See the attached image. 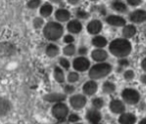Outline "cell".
Wrapping results in <instances>:
<instances>
[{
    "instance_id": "obj_1",
    "label": "cell",
    "mask_w": 146,
    "mask_h": 124,
    "mask_svg": "<svg viewBox=\"0 0 146 124\" xmlns=\"http://www.w3.org/2000/svg\"><path fill=\"white\" fill-rule=\"evenodd\" d=\"M132 50L130 41L126 38H116L109 44V51L112 55L118 58H126Z\"/></svg>"
},
{
    "instance_id": "obj_2",
    "label": "cell",
    "mask_w": 146,
    "mask_h": 124,
    "mask_svg": "<svg viewBox=\"0 0 146 124\" xmlns=\"http://www.w3.org/2000/svg\"><path fill=\"white\" fill-rule=\"evenodd\" d=\"M43 35L49 41H57L63 36L64 27L58 21H49L43 27Z\"/></svg>"
},
{
    "instance_id": "obj_3",
    "label": "cell",
    "mask_w": 146,
    "mask_h": 124,
    "mask_svg": "<svg viewBox=\"0 0 146 124\" xmlns=\"http://www.w3.org/2000/svg\"><path fill=\"white\" fill-rule=\"evenodd\" d=\"M111 64L107 63V62H100V63H96L90 67V69L88 70V76L92 80H99L108 76L111 73Z\"/></svg>"
},
{
    "instance_id": "obj_4",
    "label": "cell",
    "mask_w": 146,
    "mask_h": 124,
    "mask_svg": "<svg viewBox=\"0 0 146 124\" xmlns=\"http://www.w3.org/2000/svg\"><path fill=\"white\" fill-rule=\"evenodd\" d=\"M51 113H52L53 117L56 120L60 122H63L69 115V109L68 106L63 102H59V103H55L52 106L51 109Z\"/></svg>"
},
{
    "instance_id": "obj_5",
    "label": "cell",
    "mask_w": 146,
    "mask_h": 124,
    "mask_svg": "<svg viewBox=\"0 0 146 124\" xmlns=\"http://www.w3.org/2000/svg\"><path fill=\"white\" fill-rule=\"evenodd\" d=\"M121 97L125 103L134 105V104H137L139 102L140 94L137 90L133 89V88H125L122 90Z\"/></svg>"
},
{
    "instance_id": "obj_6",
    "label": "cell",
    "mask_w": 146,
    "mask_h": 124,
    "mask_svg": "<svg viewBox=\"0 0 146 124\" xmlns=\"http://www.w3.org/2000/svg\"><path fill=\"white\" fill-rule=\"evenodd\" d=\"M72 67L77 72H85L90 69V61L85 56H78L72 61Z\"/></svg>"
},
{
    "instance_id": "obj_7",
    "label": "cell",
    "mask_w": 146,
    "mask_h": 124,
    "mask_svg": "<svg viewBox=\"0 0 146 124\" xmlns=\"http://www.w3.org/2000/svg\"><path fill=\"white\" fill-rule=\"evenodd\" d=\"M69 103L73 109L80 110L85 107L86 103H87V98L83 94H74L69 98Z\"/></svg>"
},
{
    "instance_id": "obj_8",
    "label": "cell",
    "mask_w": 146,
    "mask_h": 124,
    "mask_svg": "<svg viewBox=\"0 0 146 124\" xmlns=\"http://www.w3.org/2000/svg\"><path fill=\"white\" fill-rule=\"evenodd\" d=\"M98 90V84L95 80H88L82 86V91H83L84 95L87 96H92L97 92Z\"/></svg>"
},
{
    "instance_id": "obj_9",
    "label": "cell",
    "mask_w": 146,
    "mask_h": 124,
    "mask_svg": "<svg viewBox=\"0 0 146 124\" xmlns=\"http://www.w3.org/2000/svg\"><path fill=\"white\" fill-rule=\"evenodd\" d=\"M103 28V24L98 19H93L87 24V32L91 35H98Z\"/></svg>"
},
{
    "instance_id": "obj_10",
    "label": "cell",
    "mask_w": 146,
    "mask_h": 124,
    "mask_svg": "<svg viewBox=\"0 0 146 124\" xmlns=\"http://www.w3.org/2000/svg\"><path fill=\"white\" fill-rule=\"evenodd\" d=\"M91 58L95 62H105L108 58V53L103 48H95L91 51Z\"/></svg>"
},
{
    "instance_id": "obj_11",
    "label": "cell",
    "mask_w": 146,
    "mask_h": 124,
    "mask_svg": "<svg viewBox=\"0 0 146 124\" xmlns=\"http://www.w3.org/2000/svg\"><path fill=\"white\" fill-rule=\"evenodd\" d=\"M83 29V25L78 19H72L67 23V30L70 34H79Z\"/></svg>"
},
{
    "instance_id": "obj_12",
    "label": "cell",
    "mask_w": 146,
    "mask_h": 124,
    "mask_svg": "<svg viewBox=\"0 0 146 124\" xmlns=\"http://www.w3.org/2000/svg\"><path fill=\"white\" fill-rule=\"evenodd\" d=\"M86 119L88 122H90L91 124H97L100 122V120L102 119V115L100 113L99 110L95 109V108H91V109H88L86 112L85 115Z\"/></svg>"
},
{
    "instance_id": "obj_13",
    "label": "cell",
    "mask_w": 146,
    "mask_h": 124,
    "mask_svg": "<svg viewBox=\"0 0 146 124\" xmlns=\"http://www.w3.org/2000/svg\"><path fill=\"white\" fill-rule=\"evenodd\" d=\"M105 21L110 26L114 27H124L126 25V20L119 15H108Z\"/></svg>"
},
{
    "instance_id": "obj_14",
    "label": "cell",
    "mask_w": 146,
    "mask_h": 124,
    "mask_svg": "<svg viewBox=\"0 0 146 124\" xmlns=\"http://www.w3.org/2000/svg\"><path fill=\"white\" fill-rule=\"evenodd\" d=\"M109 109L114 114H122L125 111V105L121 100L113 99L109 103Z\"/></svg>"
},
{
    "instance_id": "obj_15",
    "label": "cell",
    "mask_w": 146,
    "mask_h": 124,
    "mask_svg": "<svg viewBox=\"0 0 146 124\" xmlns=\"http://www.w3.org/2000/svg\"><path fill=\"white\" fill-rule=\"evenodd\" d=\"M129 20L133 23H142L146 21V11L142 9L134 10L129 14Z\"/></svg>"
},
{
    "instance_id": "obj_16",
    "label": "cell",
    "mask_w": 146,
    "mask_h": 124,
    "mask_svg": "<svg viewBox=\"0 0 146 124\" xmlns=\"http://www.w3.org/2000/svg\"><path fill=\"white\" fill-rule=\"evenodd\" d=\"M55 19H56L58 22H67V21L70 20L71 18V13L68 9L66 8H58L54 13Z\"/></svg>"
},
{
    "instance_id": "obj_17",
    "label": "cell",
    "mask_w": 146,
    "mask_h": 124,
    "mask_svg": "<svg viewBox=\"0 0 146 124\" xmlns=\"http://www.w3.org/2000/svg\"><path fill=\"white\" fill-rule=\"evenodd\" d=\"M66 99V94L65 93H48L44 96V100L51 103H59L63 102Z\"/></svg>"
},
{
    "instance_id": "obj_18",
    "label": "cell",
    "mask_w": 146,
    "mask_h": 124,
    "mask_svg": "<svg viewBox=\"0 0 146 124\" xmlns=\"http://www.w3.org/2000/svg\"><path fill=\"white\" fill-rule=\"evenodd\" d=\"M120 124H134L136 122V116L132 113H122L118 118Z\"/></svg>"
},
{
    "instance_id": "obj_19",
    "label": "cell",
    "mask_w": 146,
    "mask_h": 124,
    "mask_svg": "<svg viewBox=\"0 0 146 124\" xmlns=\"http://www.w3.org/2000/svg\"><path fill=\"white\" fill-rule=\"evenodd\" d=\"M91 43L96 48H104L107 45V39L102 35H95L91 39Z\"/></svg>"
},
{
    "instance_id": "obj_20",
    "label": "cell",
    "mask_w": 146,
    "mask_h": 124,
    "mask_svg": "<svg viewBox=\"0 0 146 124\" xmlns=\"http://www.w3.org/2000/svg\"><path fill=\"white\" fill-rule=\"evenodd\" d=\"M39 13L43 18H47V17L51 16V14L53 13V6L52 4L48 2H45L41 5L40 9H39Z\"/></svg>"
},
{
    "instance_id": "obj_21",
    "label": "cell",
    "mask_w": 146,
    "mask_h": 124,
    "mask_svg": "<svg viewBox=\"0 0 146 124\" xmlns=\"http://www.w3.org/2000/svg\"><path fill=\"white\" fill-rule=\"evenodd\" d=\"M136 32H137V29L132 24L125 25V26L123 27V29H122V35H123V37L126 39L133 37L134 35L136 34Z\"/></svg>"
},
{
    "instance_id": "obj_22",
    "label": "cell",
    "mask_w": 146,
    "mask_h": 124,
    "mask_svg": "<svg viewBox=\"0 0 146 124\" xmlns=\"http://www.w3.org/2000/svg\"><path fill=\"white\" fill-rule=\"evenodd\" d=\"M111 8L113 9V10H115L116 12L124 13L127 11L128 7L125 3L122 2L121 0H114L113 2L111 3Z\"/></svg>"
},
{
    "instance_id": "obj_23",
    "label": "cell",
    "mask_w": 146,
    "mask_h": 124,
    "mask_svg": "<svg viewBox=\"0 0 146 124\" xmlns=\"http://www.w3.org/2000/svg\"><path fill=\"white\" fill-rule=\"evenodd\" d=\"M45 53L50 58H54V57H56L59 54V47L56 44H54V43H50V44H48L46 46Z\"/></svg>"
},
{
    "instance_id": "obj_24",
    "label": "cell",
    "mask_w": 146,
    "mask_h": 124,
    "mask_svg": "<svg viewBox=\"0 0 146 124\" xmlns=\"http://www.w3.org/2000/svg\"><path fill=\"white\" fill-rule=\"evenodd\" d=\"M10 102L4 98H0V117L4 116L10 111Z\"/></svg>"
},
{
    "instance_id": "obj_25",
    "label": "cell",
    "mask_w": 146,
    "mask_h": 124,
    "mask_svg": "<svg viewBox=\"0 0 146 124\" xmlns=\"http://www.w3.org/2000/svg\"><path fill=\"white\" fill-rule=\"evenodd\" d=\"M53 76H54V79L58 83H63L65 81V75L64 71L60 66H56L53 70Z\"/></svg>"
},
{
    "instance_id": "obj_26",
    "label": "cell",
    "mask_w": 146,
    "mask_h": 124,
    "mask_svg": "<svg viewBox=\"0 0 146 124\" xmlns=\"http://www.w3.org/2000/svg\"><path fill=\"white\" fill-rule=\"evenodd\" d=\"M116 90V85L111 81H105L102 85V92L106 94H111Z\"/></svg>"
},
{
    "instance_id": "obj_27",
    "label": "cell",
    "mask_w": 146,
    "mask_h": 124,
    "mask_svg": "<svg viewBox=\"0 0 146 124\" xmlns=\"http://www.w3.org/2000/svg\"><path fill=\"white\" fill-rule=\"evenodd\" d=\"M76 53V46L74 44H67L63 48V54L65 56H73Z\"/></svg>"
},
{
    "instance_id": "obj_28",
    "label": "cell",
    "mask_w": 146,
    "mask_h": 124,
    "mask_svg": "<svg viewBox=\"0 0 146 124\" xmlns=\"http://www.w3.org/2000/svg\"><path fill=\"white\" fill-rule=\"evenodd\" d=\"M91 104H92V107L95 108V109H97V110H99L103 107L104 104H105V102H104V100L102 99L101 97H95L91 100Z\"/></svg>"
},
{
    "instance_id": "obj_29",
    "label": "cell",
    "mask_w": 146,
    "mask_h": 124,
    "mask_svg": "<svg viewBox=\"0 0 146 124\" xmlns=\"http://www.w3.org/2000/svg\"><path fill=\"white\" fill-rule=\"evenodd\" d=\"M75 15H76V17H77L78 20H80V19H81V20H85V19L89 18L90 13L87 12V11L84 10V9H82V8H78L75 12Z\"/></svg>"
},
{
    "instance_id": "obj_30",
    "label": "cell",
    "mask_w": 146,
    "mask_h": 124,
    "mask_svg": "<svg viewBox=\"0 0 146 124\" xmlns=\"http://www.w3.org/2000/svg\"><path fill=\"white\" fill-rule=\"evenodd\" d=\"M79 80V73L77 71H71L67 75V81L70 84H73Z\"/></svg>"
},
{
    "instance_id": "obj_31",
    "label": "cell",
    "mask_w": 146,
    "mask_h": 124,
    "mask_svg": "<svg viewBox=\"0 0 146 124\" xmlns=\"http://www.w3.org/2000/svg\"><path fill=\"white\" fill-rule=\"evenodd\" d=\"M59 65H60V67L62 68L63 70L64 69L68 70L71 66V63H70V61H69L67 58H65V57H61V58L59 59Z\"/></svg>"
},
{
    "instance_id": "obj_32",
    "label": "cell",
    "mask_w": 146,
    "mask_h": 124,
    "mask_svg": "<svg viewBox=\"0 0 146 124\" xmlns=\"http://www.w3.org/2000/svg\"><path fill=\"white\" fill-rule=\"evenodd\" d=\"M41 0H29L27 2V7L29 9H36L40 6Z\"/></svg>"
},
{
    "instance_id": "obj_33",
    "label": "cell",
    "mask_w": 146,
    "mask_h": 124,
    "mask_svg": "<svg viewBox=\"0 0 146 124\" xmlns=\"http://www.w3.org/2000/svg\"><path fill=\"white\" fill-rule=\"evenodd\" d=\"M43 25H44L43 17H36V18H34V20H33V26H34V28L39 29V28H41Z\"/></svg>"
},
{
    "instance_id": "obj_34",
    "label": "cell",
    "mask_w": 146,
    "mask_h": 124,
    "mask_svg": "<svg viewBox=\"0 0 146 124\" xmlns=\"http://www.w3.org/2000/svg\"><path fill=\"white\" fill-rule=\"evenodd\" d=\"M123 76H124V79L127 80V81H130V80H132L135 77V73H134L133 70H126L124 72Z\"/></svg>"
},
{
    "instance_id": "obj_35",
    "label": "cell",
    "mask_w": 146,
    "mask_h": 124,
    "mask_svg": "<svg viewBox=\"0 0 146 124\" xmlns=\"http://www.w3.org/2000/svg\"><path fill=\"white\" fill-rule=\"evenodd\" d=\"M68 121L71 122V123H77L78 121L80 120V116L76 113H71L68 115Z\"/></svg>"
},
{
    "instance_id": "obj_36",
    "label": "cell",
    "mask_w": 146,
    "mask_h": 124,
    "mask_svg": "<svg viewBox=\"0 0 146 124\" xmlns=\"http://www.w3.org/2000/svg\"><path fill=\"white\" fill-rule=\"evenodd\" d=\"M63 90H64V93L65 94H72L74 93V91H75V87L72 85V84H66V85H64V87H63Z\"/></svg>"
},
{
    "instance_id": "obj_37",
    "label": "cell",
    "mask_w": 146,
    "mask_h": 124,
    "mask_svg": "<svg viewBox=\"0 0 146 124\" xmlns=\"http://www.w3.org/2000/svg\"><path fill=\"white\" fill-rule=\"evenodd\" d=\"M74 40H75V38H74V36H73L72 34H66L64 35V37H63V42L66 43V44H72L73 42H74Z\"/></svg>"
},
{
    "instance_id": "obj_38",
    "label": "cell",
    "mask_w": 146,
    "mask_h": 124,
    "mask_svg": "<svg viewBox=\"0 0 146 124\" xmlns=\"http://www.w3.org/2000/svg\"><path fill=\"white\" fill-rule=\"evenodd\" d=\"M77 53L79 54V56H85L88 53V48L86 46H80L77 50Z\"/></svg>"
},
{
    "instance_id": "obj_39",
    "label": "cell",
    "mask_w": 146,
    "mask_h": 124,
    "mask_svg": "<svg viewBox=\"0 0 146 124\" xmlns=\"http://www.w3.org/2000/svg\"><path fill=\"white\" fill-rule=\"evenodd\" d=\"M118 65H119L121 68L127 67V66L129 65V61H128L126 58H120L119 60H118Z\"/></svg>"
},
{
    "instance_id": "obj_40",
    "label": "cell",
    "mask_w": 146,
    "mask_h": 124,
    "mask_svg": "<svg viewBox=\"0 0 146 124\" xmlns=\"http://www.w3.org/2000/svg\"><path fill=\"white\" fill-rule=\"evenodd\" d=\"M127 1V4L130 6H138L142 3L143 0H126Z\"/></svg>"
},
{
    "instance_id": "obj_41",
    "label": "cell",
    "mask_w": 146,
    "mask_h": 124,
    "mask_svg": "<svg viewBox=\"0 0 146 124\" xmlns=\"http://www.w3.org/2000/svg\"><path fill=\"white\" fill-rule=\"evenodd\" d=\"M95 7H96L95 10H97L100 15H102V16H103V15H106V9L104 6L101 5V6H95Z\"/></svg>"
},
{
    "instance_id": "obj_42",
    "label": "cell",
    "mask_w": 146,
    "mask_h": 124,
    "mask_svg": "<svg viewBox=\"0 0 146 124\" xmlns=\"http://www.w3.org/2000/svg\"><path fill=\"white\" fill-rule=\"evenodd\" d=\"M67 2L70 5H77L80 2V0H67Z\"/></svg>"
},
{
    "instance_id": "obj_43",
    "label": "cell",
    "mask_w": 146,
    "mask_h": 124,
    "mask_svg": "<svg viewBox=\"0 0 146 124\" xmlns=\"http://www.w3.org/2000/svg\"><path fill=\"white\" fill-rule=\"evenodd\" d=\"M141 67H142V69H143L144 71L146 72V57L142 59V61H141Z\"/></svg>"
},
{
    "instance_id": "obj_44",
    "label": "cell",
    "mask_w": 146,
    "mask_h": 124,
    "mask_svg": "<svg viewBox=\"0 0 146 124\" xmlns=\"http://www.w3.org/2000/svg\"><path fill=\"white\" fill-rule=\"evenodd\" d=\"M140 80H141V82L143 84H145L146 85V74H143V75L140 77Z\"/></svg>"
},
{
    "instance_id": "obj_45",
    "label": "cell",
    "mask_w": 146,
    "mask_h": 124,
    "mask_svg": "<svg viewBox=\"0 0 146 124\" xmlns=\"http://www.w3.org/2000/svg\"><path fill=\"white\" fill-rule=\"evenodd\" d=\"M50 2L55 3V4H58V3H61V2H62V0H50Z\"/></svg>"
},
{
    "instance_id": "obj_46",
    "label": "cell",
    "mask_w": 146,
    "mask_h": 124,
    "mask_svg": "<svg viewBox=\"0 0 146 124\" xmlns=\"http://www.w3.org/2000/svg\"><path fill=\"white\" fill-rule=\"evenodd\" d=\"M139 124H146V118H143V119L139 122Z\"/></svg>"
},
{
    "instance_id": "obj_47",
    "label": "cell",
    "mask_w": 146,
    "mask_h": 124,
    "mask_svg": "<svg viewBox=\"0 0 146 124\" xmlns=\"http://www.w3.org/2000/svg\"><path fill=\"white\" fill-rule=\"evenodd\" d=\"M89 1H93V2H96V1H99V0H89Z\"/></svg>"
},
{
    "instance_id": "obj_48",
    "label": "cell",
    "mask_w": 146,
    "mask_h": 124,
    "mask_svg": "<svg viewBox=\"0 0 146 124\" xmlns=\"http://www.w3.org/2000/svg\"><path fill=\"white\" fill-rule=\"evenodd\" d=\"M74 124H82V123H79V122H77V123H74Z\"/></svg>"
},
{
    "instance_id": "obj_49",
    "label": "cell",
    "mask_w": 146,
    "mask_h": 124,
    "mask_svg": "<svg viewBox=\"0 0 146 124\" xmlns=\"http://www.w3.org/2000/svg\"><path fill=\"white\" fill-rule=\"evenodd\" d=\"M97 124H100V123H97Z\"/></svg>"
}]
</instances>
